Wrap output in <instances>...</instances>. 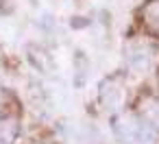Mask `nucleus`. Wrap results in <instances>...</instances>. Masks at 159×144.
<instances>
[{
  "instance_id": "f257e3e1",
  "label": "nucleus",
  "mask_w": 159,
  "mask_h": 144,
  "mask_svg": "<svg viewBox=\"0 0 159 144\" xmlns=\"http://www.w3.org/2000/svg\"><path fill=\"white\" fill-rule=\"evenodd\" d=\"M116 137L122 144H159V131L135 114H122L113 122Z\"/></svg>"
},
{
  "instance_id": "f03ea898",
  "label": "nucleus",
  "mask_w": 159,
  "mask_h": 144,
  "mask_svg": "<svg viewBox=\"0 0 159 144\" xmlns=\"http://www.w3.org/2000/svg\"><path fill=\"white\" fill-rule=\"evenodd\" d=\"M126 63L133 72H146L152 63V46L142 39H133L124 46Z\"/></svg>"
},
{
  "instance_id": "7ed1b4c3",
  "label": "nucleus",
  "mask_w": 159,
  "mask_h": 144,
  "mask_svg": "<svg viewBox=\"0 0 159 144\" xmlns=\"http://www.w3.org/2000/svg\"><path fill=\"white\" fill-rule=\"evenodd\" d=\"M100 105L107 111H116L122 105L124 98V81L120 79V74H109L102 83H100V92H98Z\"/></svg>"
},
{
  "instance_id": "20e7f679",
  "label": "nucleus",
  "mask_w": 159,
  "mask_h": 144,
  "mask_svg": "<svg viewBox=\"0 0 159 144\" xmlns=\"http://www.w3.org/2000/svg\"><path fill=\"white\" fill-rule=\"evenodd\" d=\"M137 111H139V118H142V120H146L152 129L159 131V100H157V98L144 96V98L139 100Z\"/></svg>"
},
{
  "instance_id": "39448f33",
  "label": "nucleus",
  "mask_w": 159,
  "mask_h": 144,
  "mask_svg": "<svg viewBox=\"0 0 159 144\" xmlns=\"http://www.w3.org/2000/svg\"><path fill=\"white\" fill-rule=\"evenodd\" d=\"M142 20L155 35H159V0H148L142 7Z\"/></svg>"
},
{
  "instance_id": "423d86ee",
  "label": "nucleus",
  "mask_w": 159,
  "mask_h": 144,
  "mask_svg": "<svg viewBox=\"0 0 159 144\" xmlns=\"http://www.w3.org/2000/svg\"><path fill=\"white\" fill-rule=\"evenodd\" d=\"M74 85L76 87H83L85 81H87V72H89V63H87V57L83 55V50H76L74 53Z\"/></svg>"
},
{
  "instance_id": "0eeeda50",
  "label": "nucleus",
  "mask_w": 159,
  "mask_h": 144,
  "mask_svg": "<svg viewBox=\"0 0 159 144\" xmlns=\"http://www.w3.org/2000/svg\"><path fill=\"white\" fill-rule=\"evenodd\" d=\"M16 135H18V120L13 118L0 120V144H13Z\"/></svg>"
}]
</instances>
